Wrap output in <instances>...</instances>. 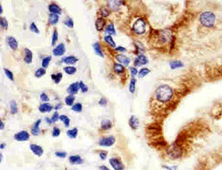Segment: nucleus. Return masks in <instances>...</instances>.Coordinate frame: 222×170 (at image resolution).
Here are the masks:
<instances>
[{
    "instance_id": "f257e3e1",
    "label": "nucleus",
    "mask_w": 222,
    "mask_h": 170,
    "mask_svg": "<svg viewBox=\"0 0 222 170\" xmlns=\"http://www.w3.org/2000/svg\"><path fill=\"white\" fill-rule=\"evenodd\" d=\"M155 99L161 103H166L172 100L174 90L166 84L160 85L155 90Z\"/></svg>"
},
{
    "instance_id": "f03ea898",
    "label": "nucleus",
    "mask_w": 222,
    "mask_h": 170,
    "mask_svg": "<svg viewBox=\"0 0 222 170\" xmlns=\"http://www.w3.org/2000/svg\"><path fill=\"white\" fill-rule=\"evenodd\" d=\"M184 148L177 143H173L166 148V154L170 159H179L184 156Z\"/></svg>"
},
{
    "instance_id": "7ed1b4c3",
    "label": "nucleus",
    "mask_w": 222,
    "mask_h": 170,
    "mask_svg": "<svg viewBox=\"0 0 222 170\" xmlns=\"http://www.w3.org/2000/svg\"><path fill=\"white\" fill-rule=\"evenodd\" d=\"M215 22H216V15L212 12L205 11L200 15V23L204 27L211 28L214 26Z\"/></svg>"
},
{
    "instance_id": "20e7f679",
    "label": "nucleus",
    "mask_w": 222,
    "mask_h": 170,
    "mask_svg": "<svg viewBox=\"0 0 222 170\" xmlns=\"http://www.w3.org/2000/svg\"><path fill=\"white\" fill-rule=\"evenodd\" d=\"M146 27L147 23L146 21L143 18H139L135 21V23L133 25V32H135L137 35H142L146 31Z\"/></svg>"
},
{
    "instance_id": "39448f33",
    "label": "nucleus",
    "mask_w": 222,
    "mask_h": 170,
    "mask_svg": "<svg viewBox=\"0 0 222 170\" xmlns=\"http://www.w3.org/2000/svg\"><path fill=\"white\" fill-rule=\"evenodd\" d=\"M115 142H116V138L114 136H107V137L100 139L98 144L102 147H111L114 145Z\"/></svg>"
},
{
    "instance_id": "423d86ee",
    "label": "nucleus",
    "mask_w": 222,
    "mask_h": 170,
    "mask_svg": "<svg viewBox=\"0 0 222 170\" xmlns=\"http://www.w3.org/2000/svg\"><path fill=\"white\" fill-rule=\"evenodd\" d=\"M149 62L148 58L145 55L143 54H141V55H138L137 57H135V61H134V66L135 67H138V66H142V65H145L147 64Z\"/></svg>"
},
{
    "instance_id": "0eeeda50",
    "label": "nucleus",
    "mask_w": 222,
    "mask_h": 170,
    "mask_svg": "<svg viewBox=\"0 0 222 170\" xmlns=\"http://www.w3.org/2000/svg\"><path fill=\"white\" fill-rule=\"evenodd\" d=\"M109 164L110 166L115 170H124V165L123 162L117 158V157H111L109 159Z\"/></svg>"
},
{
    "instance_id": "6e6552de",
    "label": "nucleus",
    "mask_w": 222,
    "mask_h": 170,
    "mask_svg": "<svg viewBox=\"0 0 222 170\" xmlns=\"http://www.w3.org/2000/svg\"><path fill=\"white\" fill-rule=\"evenodd\" d=\"M13 138L17 142H26L30 139V133L27 131H21L13 135Z\"/></svg>"
},
{
    "instance_id": "1a4fd4ad",
    "label": "nucleus",
    "mask_w": 222,
    "mask_h": 170,
    "mask_svg": "<svg viewBox=\"0 0 222 170\" xmlns=\"http://www.w3.org/2000/svg\"><path fill=\"white\" fill-rule=\"evenodd\" d=\"M52 53L56 57H62L66 53V46H65V44L60 43V44L57 45L55 49H53Z\"/></svg>"
},
{
    "instance_id": "9d476101",
    "label": "nucleus",
    "mask_w": 222,
    "mask_h": 170,
    "mask_svg": "<svg viewBox=\"0 0 222 170\" xmlns=\"http://www.w3.org/2000/svg\"><path fill=\"white\" fill-rule=\"evenodd\" d=\"M30 149H31V151H32V153H33L34 155L38 156V157H40V156H42V155H43V153H44L43 148H42L41 146H40V145L31 144V146H30Z\"/></svg>"
},
{
    "instance_id": "9b49d317",
    "label": "nucleus",
    "mask_w": 222,
    "mask_h": 170,
    "mask_svg": "<svg viewBox=\"0 0 222 170\" xmlns=\"http://www.w3.org/2000/svg\"><path fill=\"white\" fill-rule=\"evenodd\" d=\"M116 59L117 60V62H119V64H123L124 66H128L130 62H131V59L129 57L124 56V55H122V54L116 56Z\"/></svg>"
},
{
    "instance_id": "f8f14e48",
    "label": "nucleus",
    "mask_w": 222,
    "mask_h": 170,
    "mask_svg": "<svg viewBox=\"0 0 222 170\" xmlns=\"http://www.w3.org/2000/svg\"><path fill=\"white\" fill-rule=\"evenodd\" d=\"M79 90H80L79 82H76L69 85V87L67 88V92L69 95H75L79 91Z\"/></svg>"
},
{
    "instance_id": "ddd939ff",
    "label": "nucleus",
    "mask_w": 222,
    "mask_h": 170,
    "mask_svg": "<svg viewBox=\"0 0 222 170\" xmlns=\"http://www.w3.org/2000/svg\"><path fill=\"white\" fill-rule=\"evenodd\" d=\"M6 41H7V44L10 47V49L13 50H16L18 49V41L16 40V39L12 36H9L6 39Z\"/></svg>"
},
{
    "instance_id": "4468645a",
    "label": "nucleus",
    "mask_w": 222,
    "mask_h": 170,
    "mask_svg": "<svg viewBox=\"0 0 222 170\" xmlns=\"http://www.w3.org/2000/svg\"><path fill=\"white\" fill-rule=\"evenodd\" d=\"M129 126L133 130H137L139 128L140 122L135 116H131V117L129 118Z\"/></svg>"
},
{
    "instance_id": "2eb2a0df",
    "label": "nucleus",
    "mask_w": 222,
    "mask_h": 170,
    "mask_svg": "<svg viewBox=\"0 0 222 170\" xmlns=\"http://www.w3.org/2000/svg\"><path fill=\"white\" fill-rule=\"evenodd\" d=\"M49 11L50 13H54V14H57L60 15L62 13V9L59 7V6H57L55 3H51L49 6Z\"/></svg>"
},
{
    "instance_id": "dca6fc26",
    "label": "nucleus",
    "mask_w": 222,
    "mask_h": 170,
    "mask_svg": "<svg viewBox=\"0 0 222 170\" xmlns=\"http://www.w3.org/2000/svg\"><path fill=\"white\" fill-rule=\"evenodd\" d=\"M69 162L73 165H80L83 163V159L80 155H73L69 157Z\"/></svg>"
},
{
    "instance_id": "f3484780",
    "label": "nucleus",
    "mask_w": 222,
    "mask_h": 170,
    "mask_svg": "<svg viewBox=\"0 0 222 170\" xmlns=\"http://www.w3.org/2000/svg\"><path fill=\"white\" fill-rule=\"evenodd\" d=\"M106 25V21L104 18L102 17H99L98 19L96 20V23H95V26H96V29L98 32H101L103 31L104 27Z\"/></svg>"
},
{
    "instance_id": "a211bd4d",
    "label": "nucleus",
    "mask_w": 222,
    "mask_h": 170,
    "mask_svg": "<svg viewBox=\"0 0 222 170\" xmlns=\"http://www.w3.org/2000/svg\"><path fill=\"white\" fill-rule=\"evenodd\" d=\"M124 2H122V1H111V0H109V1H108V7L110 8L111 10H113V11H117V9L119 8V7L121 6V4H123Z\"/></svg>"
},
{
    "instance_id": "6ab92c4d",
    "label": "nucleus",
    "mask_w": 222,
    "mask_h": 170,
    "mask_svg": "<svg viewBox=\"0 0 222 170\" xmlns=\"http://www.w3.org/2000/svg\"><path fill=\"white\" fill-rule=\"evenodd\" d=\"M54 107H52V105H50V103H42L40 107H39V110L41 113H49L50 112Z\"/></svg>"
},
{
    "instance_id": "aec40b11",
    "label": "nucleus",
    "mask_w": 222,
    "mask_h": 170,
    "mask_svg": "<svg viewBox=\"0 0 222 170\" xmlns=\"http://www.w3.org/2000/svg\"><path fill=\"white\" fill-rule=\"evenodd\" d=\"M32 52L31 50H30L29 49H24V60L26 64H31L32 62Z\"/></svg>"
},
{
    "instance_id": "412c9836",
    "label": "nucleus",
    "mask_w": 222,
    "mask_h": 170,
    "mask_svg": "<svg viewBox=\"0 0 222 170\" xmlns=\"http://www.w3.org/2000/svg\"><path fill=\"white\" fill-rule=\"evenodd\" d=\"M113 69H114V72H115L116 74H117V75H122V74L124 73V71H125L124 66L123 64H121L119 63L114 64Z\"/></svg>"
},
{
    "instance_id": "4be33fe9",
    "label": "nucleus",
    "mask_w": 222,
    "mask_h": 170,
    "mask_svg": "<svg viewBox=\"0 0 222 170\" xmlns=\"http://www.w3.org/2000/svg\"><path fill=\"white\" fill-rule=\"evenodd\" d=\"M40 123H41V120L38 119L37 121L34 123L33 126L31 127V133H32L33 135H38V134L40 133Z\"/></svg>"
},
{
    "instance_id": "5701e85b",
    "label": "nucleus",
    "mask_w": 222,
    "mask_h": 170,
    "mask_svg": "<svg viewBox=\"0 0 222 170\" xmlns=\"http://www.w3.org/2000/svg\"><path fill=\"white\" fill-rule=\"evenodd\" d=\"M77 61H78L77 57H75L74 56H69V57H66L62 59V62H63V63L67 64H71V65L76 63Z\"/></svg>"
},
{
    "instance_id": "b1692460",
    "label": "nucleus",
    "mask_w": 222,
    "mask_h": 170,
    "mask_svg": "<svg viewBox=\"0 0 222 170\" xmlns=\"http://www.w3.org/2000/svg\"><path fill=\"white\" fill-rule=\"evenodd\" d=\"M169 66L170 68L173 70L177 69V68H181L184 66V64L182 63L181 61L179 60H173V61H170L169 62Z\"/></svg>"
},
{
    "instance_id": "393cba45",
    "label": "nucleus",
    "mask_w": 222,
    "mask_h": 170,
    "mask_svg": "<svg viewBox=\"0 0 222 170\" xmlns=\"http://www.w3.org/2000/svg\"><path fill=\"white\" fill-rule=\"evenodd\" d=\"M59 21V15L54 14V13H50L49 15V23L51 25H56Z\"/></svg>"
},
{
    "instance_id": "a878e982",
    "label": "nucleus",
    "mask_w": 222,
    "mask_h": 170,
    "mask_svg": "<svg viewBox=\"0 0 222 170\" xmlns=\"http://www.w3.org/2000/svg\"><path fill=\"white\" fill-rule=\"evenodd\" d=\"M93 49H94V52L96 53V55H98L100 57H104V54L102 52L101 47H100V44L99 42H96L93 44Z\"/></svg>"
},
{
    "instance_id": "bb28decb",
    "label": "nucleus",
    "mask_w": 222,
    "mask_h": 170,
    "mask_svg": "<svg viewBox=\"0 0 222 170\" xmlns=\"http://www.w3.org/2000/svg\"><path fill=\"white\" fill-rule=\"evenodd\" d=\"M105 33L107 34V35H109V36H111V35H115V34H116L115 26H114V24H113L112 23L107 25L105 30Z\"/></svg>"
},
{
    "instance_id": "cd10ccee",
    "label": "nucleus",
    "mask_w": 222,
    "mask_h": 170,
    "mask_svg": "<svg viewBox=\"0 0 222 170\" xmlns=\"http://www.w3.org/2000/svg\"><path fill=\"white\" fill-rule=\"evenodd\" d=\"M112 127V122L110 120L105 119L101 122V129L102 130H109Z\"/></svg>"
},
{
    "instance_id": "c85d7f7f",
    "label": "nucleus",
    "mask_w": 222,
    "mask_h": 170,
    "mask_svg": "<svg viewBox=\"0 0 222 170\" xmlns=\"http://www.w3.org/2000/svg\"><path fill=\"white\" fill-rule=\"evenodd\" d=\"M74 100H75L74 95H68L67 97L66 98V100H65V102H66V104L67 106H69V107H73L74 105Z\"/></svg>"
},
{
    "instance_id": "c756f323",
    "label": "nucleus",
    "mask_w": 222,
    "mask_h": 170,
    "mask_svg": "<svg viewBox=\"0 0 222 170\" xmlns=\"http://www.w3.org/2000/svg\"><path fill=\"white\" fill-rule=\"evenodd\" d=\"M66 134H67V136L70 139H75L77 137V135H78V130H77V128L70 129V130L67 131Z\"/></svg>"
},
{
    "instance_id": "7c9ffc66",
    "label": "nucleus",
    "mask_w": 222,
    "mask_h": 170,
    "mask_svg": "<svg viewBox=\"0 0 222 170\" xmlns=\"http://www.w3.org/2000/svg\"><path fill=\"white\" fill-rule=\"evenodd\" d=\"M62 78H63V74L62 73H57V74H53L51 75V79L54 81L55 83L58 84L59 82H61Z\"/></svg>"
},
{
    "instance_id": "2f4dec72",
    "label": "nucleus",
    "mask_w": 222,
    "mask_h": 170,
    "mask_svg": "<svg viewBox=\"0 0 222 170\" xmlns=\"http://www.w3.org/2000/svg\"><path fill=\"white\" fill-rule=\"evenodd\" d=\"M104 40H105L106 43H108V44L110 46L111 48H114V49L117 48V46H116V43H115L114 39H113V38H112L111 36H109V35H106L105 37H104Z\"/></svg>"
},
{
    "instance_id": "473e14b6",
    "label": "nucleus",
    "mask_w": 222,
    "mask_h": 170,
    "mask_svg": "<svg viewBox=\"0 0 222 170\" xmlns=\"http://www.w3.org/2000/svg\"><path fill=\"white\" fill-rule=\"evenodd\" d=\"M136 82H137V81H136L135 78H131L129 82V90L132 94L135 93V91Z\"/></svg>"
},
{
    "instance_id": "72a5a7b5",
    "label": "nucleus",
    "mask_w": 222,
    "mask_h": 170,
    "mask_svg": "<svg viewBox=\"0 0 222 170\" xmlns=\"http://www.w3.org/2000/svg\"><path fill=\"white\" fill-rule=\"evenodd\" d=\"M64 71H65L67 75H74V74L76 73V68H75L74 66H72V65H68V66H66V67L64 68Z\"/></svg>"
},
{
    "instance_id": "f704fd0d",
    "label": "nucleus",
    "mask_w": 222,
    "mask_h": 170,
    "mask_svg": "<svg viewBox=\"0 0 222 170\" xmlns=\"http://www.w3.org/2000/svg\"><path fill=\"white\" fill-rule=\"evenodd\" d=\"M10 111L12 114H16L18 112V107L14 100L10 101Z\"/></svg>"
},
{
    "instance_id": "c9c22d12",
    "label": "nucleus",
    "mask_w": 222,
    "mask_h": 170,
    "mask_svg": "<svg viewBox=\"0 0 222 170\" xmlns=\"http://www.w3.org/2000/svg\"><path fill=\"white\" fill-rule=\"evenodd\" d=\"M99 13H100V15H101L102 18L108 17V16H109V14H110V10L108 9V8H106V7H102V8H100V10H99Z\"/></svg>"
},
{
    "instance_id": "e433bc0d",
    "label": "nucleus",
    "mask_w": 222,
    "mask_h": 170,
    "mask_svg": "<svg viewBox=\"0 0 222 170\" xmlns=\"http://www.w3.org/2000/svg\"><path fill=\"white\" fill-rule=\"evenodd\" d=\"M59 120L64 123V125H65L66 127H68V126H70V118L68 117L67 116H66V115H61Z\"/></svg>"
},
{
    "instance_id": "4c0bfd02",
    "label": "nucleus",
    "mask_w": 222,
    "mask_h": 170,
    "mask_svg": "<svg viewBox=\"0 0 222 170\" xmlns=\"http://www.w3.org/2000/svg\"><path fill=\"white\" fill-rule=\"evenodd\" d=\"M51 59H52V57H44L43 59H42L41 65H42V67H43L44 69H46V68L49 66V64H50Z\"/></svg>"
},
{
    "instance_id": "58836bf2",
    "label": "nucleus",
    "mask_w": 222,
    "mask_h": 170,
    "mask_svg": "<svg viewBox=\"0 0 222 170\" xmlns=\"http://www.w3.org/2000/svg\"><path fill=\"white\" fill-rule=\"evenodd\" d=\"M150 72H151V70L149 69V68L143 67V68H142V69L139 71V74H138V75H139V77L142 78V77H145L148 74H150Z\"/></svg>"
},
{
    "instance_id": "ea45409f",
    "label": "nucleus",
    "mask_w": 222,
    "mask_h": 170,
    "mask_svg": "<svg viewBox=\"0 0 222 170\" xmlns=\"http://www.w3.org/2000/svg\"><path fill=\"white\" fill-rule=\"evenodd\" d=\"M45 75H46V69H44L43 67L39 68V69H37V71L35 72V76H36L37 78H40V77H42V76Z\"/></svg>"
},
{
    "instance_id": "a19ab883",
    "label": "nucleus",
    "mask_w": 222,
    "mask_h": 170,
    "mask_svg": "<svg viewBox=\"0 0 222 170\" xmlns=\"http://www.w3.org/2000/svg\"><path fill=\"white\" fill-rule=\"evenodd\" d=\"M72 110L73 111H74V112H82V105L81 104V103H76V104H74V106L72 107Z\"/></svg>"
},
{
    "instance_id": "79ce46f5",
    "label": "nucleus",
    "mask_w": 222,
    "mask_h": 170,
    "mask_svg": "<svg viewBox=\"0 0 222 170\" xmlns=\"http://www.w3.org/2000/svg\"><path fill=\"white\" fill-rule=\"evenodd\" d=\"M0 25L3 29H7L8 28V22L5 17H1L0 18Z\"/></svg>"
},
{
    "instance_id": "37998d69",
    "label": "nucleus",
    "mask_w": 222,
    "mask_h": 170,
    "mask_svg": "<svg viewBox=\"0 0 222 170\" xmlns=\"http://www.w3.org/2000/svg\"><path fill=\"white\" fill-rule=\"evenodd\" d=\"M4 72H5L6 75L7 76V78H8L10 81H13V80H14V78H13V74L10 70H8L7 68H4Z\"/></svg>"
},
{
    "instance_id": "c03bdc74",
    "label": "nucleus",
    "mask_w": 222,
    "mask_h": 170,
    "mask_svg": "<svg viewBox=\"0 0 222 170\" xmlns=\"http://www.w3.org/2000/svg\"><path fill=\"white\" fill-rule=\"evenodd\" d=\"M57 40H58V32L56 30H55L53 32V35H52V43H51L52 46H55Z\"/></svg>"
},
{
    "instance_id": "a18cd8bd",
    "label": "nucleus",
    "mask_w": 222,
    "mask_h": 170,
    "mask_svg": "<svg viewBox=\"0 0 222 170\" xmlns=\"http://www.w3.org/2000/svg\"><path fill=\"white\" fill-rule=\"evenodd\" d=\"M64 23L67 26L68 28H73L74 27V21L70 17H67L66 21H64Z\"/></svg>"
},
{
    "instance_id": "49530a36",
    "label": "nucleus",
    "mask_w": 222,
    "mask_h": 170,
    "mask_svg": "<svg viewBox=\"0 0 222 170\" xmlns=\"http://www.w3.org/2000/svg\"><path fill=\"white\" fill-rule=\"evenodd\" d=\"M129 70H130V74H131L132 78H135V77L139 74V72H138L137 68L135 67V66H131V67H129Z\"/></svg>"
},
{
    "instance_id": "de8ad7c7",
    "label": "nucleus",
    "mask_w": 222,
    "mask_h": 170,
    "mask_svg": "<svg viewBox=\"0 0 222 170\" xmlns=\"http://www.w3.org/2000/svg\"><path fill=\"white\" fill-rule=\"evenodd\" d=\"M30 30H31L32 32H34V33H37V34L40 33V30H39V28L37 27L35 23H31V26H30Z\"/></svg>"
},
{
    "instance_id": "09e8293b",
    "label": "nucleus",
    "mask_w": 222,
    "mask_h": 170,
    "mask_svg": "<svg viewBox=\"0 0 222 170\" xmlns=\"http://www.w3.org/2000/svg\"><path fill=\"white\" fill-rule=\"evenodd\" d=\"M61 133V130L58 127H54L52 131V136L53 137H58Z\"/></svg>"
},
{
    "instance_id": "8fccbe9b",
    "label": "nucleus",
    "mask_w": 222,
    "mask_h": 170,
    "mask_svg": "<svg viewBox=\"0 0 222 170\" xmlns=\"http://www.w3.org/2000/svg\"><path fill=\"white\" fill-rule=\"evenodd\" d=\"M79 86H80V90H82V92L85 93V92L88 91V86L85 85L82 81H80V82H79Z\"/></svg>"
},
{
    "instance_id": "3c124183",
    "label": "nucleus",
    "mask_w": 222,
    "mask_h": 170,
    "mask_svg": "<svg viewBox=\"0 0 222 170\" xmlns=\"http://www.w3.org/2000/svg\"><path fill=\"white\" fill-rule=\"evenodd\" d=\"M59 118H60V116H59L58 112L56 111V112H55V113L53 114V116H51V121H52L53 124H55L56 122H57V120H59Z\"/></svg>"
},
{
    "instance_id": "603ef678",
    "label": "nucleus",
    "mask_w": 222,
    "mask_h": 170,
    "mask_svg": "<svg viewBox=\"0 0 222 170\" xmlns=\"http://www.w3.org/2000/svg\"><path fill=\"white\" fill-rule=\"evenodd\" d=\"M40 100L42 101L43 103H47V102L50 101V98L46 93H41L40 94Z\"/></svg>"
},
{
    "instance_id": "864d4df0",
    "label": "nucleus",
    "mask_w": 222,
    "mask_h": 170,
    "mask_svg": "<svg viewBox=\"0 0 222 170\" xmlns=\"http://www.w3.org/2000/svg\"><path fill=\"white\" fill-rule=\"evenodd\" d=\"M55 155L56 157L65 158V157H66V152H65V151H56Z\"/></svg>"
},
{
    "instance_id": "5fc2aeb1",
    "label": "nucleus",
    "mask_w": 222,
    "mask_h": 170,
    "mask_svg": "<svg viewBox=\"0 0 222 170\" xmlns=\"http://www.w3.org/2000/svg\"><path fill=\"white\" fill-rule=\"evenodd\" d=\"M163 167L166 170H177V166H167V165H163Z\"/></svg>"
},
{
    "instance_id": "6e6d98bb",
    "label": "nucleus",
    "mask_w": 222,
    "mask_h": 170,
    "mask_svg": "<svg viewBox=\"0 0 222 170\" xmlns=\"http://www.w3.org/2000/svg\"><path fill=\"white\" fill-rule=\"evenodd\" d=\"M108 156V152L107 151H100L99 152V157L102 159V160H105Z\"/></svg>"
},
{
    "instance_id": "4d7b16f0",
    "label": "nucleus",
    "mask_w": 222,
    "mask_h": 170,
    "mask_svg": "<svg viewBox=\"0 0 222 170\" xmlns=\"http://www.w3.org/2000/svg\"><path fill=\"white\" fill-rule=\"evenodd\" d=\"M107 103H108V102H107V100H106L105 98H101L99 101V104L100 106H102V107H106V106H107Z\"/></svg>"
},
{
    "instance_id": "13d9d810",
    "label": "nucleus",
    "mask_w": 222,
    "mask_h": 170,
    "mask_svg": "<svg viewBox=\"0 0 222 170\" xmlns=\"http://www.w3.org/2000/svg\"><path fill=\"white\" fill-rule=\"evenodd\" d=\"M116 50L118 51V52H121V53H124V52H126V49H124V47H117L116 49H115Z\"/></svg>"
},
{
    "instance_id": "bf43d9fd",
    "label": "nucleus",
    "mask_w": 222,
    "mask_h": 170,
    "mask_svg": "<svg viewBox=\"0 0 222 170\" xmlns=\"http://www.w3.org/2000/svg\"><path fill=\"white\" fill-rule=\"evenodd\" d=\"M61 107H62V104H61V103H58V104H56V106H55V107H54V109L57 111V110H58V109H60Z\"/></svg>"
},
{
    "instance_id": "052dcab7",
    "label": "nucleus",
    "mask_w": 222,
    "mask_h": 170,
    "mask_svg": "<svg viewBox=\"0 0 222 170\" xmlns=\"http://www.w3.org/2000/svg\"><path fill=\"white\" fill-rule=\"evenodd\" d=\"M99 169L100 170H110L108 167H106V166H100L99 167Z\"/></svg>"
},
{
    "instance_id": "680f3d73",
    "label": "nucleus",
    "mask_w": 222,
    "mask_h": 170,
    "mask_svg": "<svg viewBox=\"0 0 222 170\" xmlns=\"http://www.w3.org/2000/svg\"><path fill=\"white\" fill-rule=\"evenodd\" d=\"M45 120H46V122H47V123H48L49 125H51V124H53V123H52V121H51V118H49V117H46V118H45Z\"/></svg>"
},
{
    "instance_id": "e2e57ef3",
    "label": "nucleus",
    "mask_w": 222,
    "mask_h": 170,
    "mask_svg": "<svg viewBox=\"0 0 222 170\" xmlns=\"http://www.w3.org/2000/svg\"><path fill=\"white\" fill-rule=\"evenodd\" d=\"M4 127H5V124H4V122L1 120V127H0V130H3V129H4Z\"/></svg>"
},
{
    "instance_id": "0e129e2a",
    "label": "nucleus",
    "mask_w": 222,
    "mask_h": 170,
    "mask_svg": "<svg viewBox=\"0 0 222 170\" xmlns=\"http://www.w3.org/2000/svg\"><path fill=\"white\" fill-rule=\"evenodd\" d=\"M5 147H6V143H1V144H0V149H1V150H4Z\"/></svg>"
},
{
    "instance_id": "69168bd1",
    "label": "nucleus",
    "mask_w": 222,
    "mask_h": 170,
    "mask_svg": "<svg viewBox=\"0 0 222 170\" xmlns=\"http://www.w3.org/2000/svg\"><path fill=\"white\" fill-rule=\"evenodd\" d=\"M0 13H3V7H2V5H0Z\"/></svg>"
}]
</instances>
